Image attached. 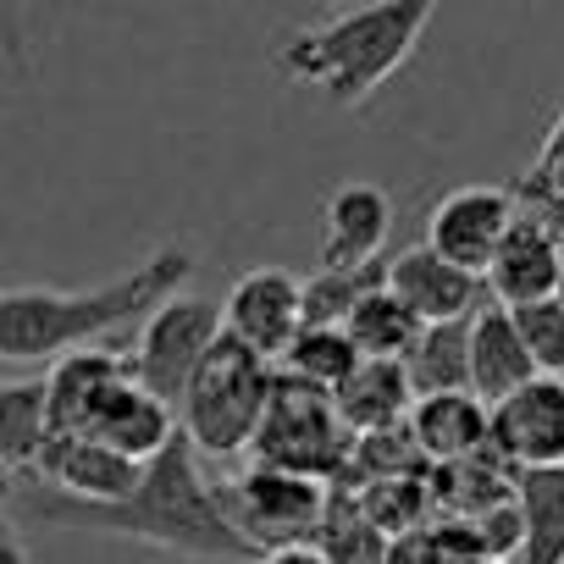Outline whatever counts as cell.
I'll return each mask as SVG.
<instances>
[{"mask_svg": "<svg viewBox=\"0 0 564 564\" xmlns=\"http://www.w3.org/2000/svg\"><path fill=\"white\" fill-rule=\"evenodd\" d=\"M355 498H360V509L388 531V536H399V531H415V525H426L432 520V470H421V476H388V481H360V487H349Z\"/></svg>", "mask_w": 564, "mask_h": 564, "instance_id": "obj_27", "label": "cell"}, {"mask_svg": "<svg viewBox=\"0 0 564 564\" xmlns=\"http://www.w3.org/2000/svg\"><path fill=\"white\" fill-rule=\"evenodd\" d=\"M520 216V194L514 188H498V183H470V188H454L443 194L432 210H426V243L465 265V271H487L498 238L509 232V221Z\"/></svg>", "mask_w": 564, "mask_h": 564, "instance_id": "obj_9", "label": "cell"}, {"mask_svg": "<svg viewBox=\"0 0 564 564\" xmlns=\"http://www.w3.org/2000/svg\"><path fill=\"white\" fill-rule=\"evenodd\" d=\"M260 564H327V558H322L311 542H289V547H265Z\"/></svg>", "mask_w": 564, "mask_h": 564, "instance_id": "obj_33", "label": "cell"}, {"mask_svg": "<svg viewBox=\"0 0 564 564\" xmlns=\"http://www.w3.org/2000/svg\"><path fill=\"white\" fill-rule=\"evenodd\" d=\"M305 282L282 265H254L232 282V294L221 305V333H232L238 344H249L254 355L276 360L294 344V333L305 327V305H300Z\"/></svg>", "mask_w": 564, "mask_h": 564, "instance_id": "obj_10", "label": "cell"}, {"mask_svg": "<svg viewBox=\"0 0 564 564\" xmlns=\"http://www.w3.org/2000/svg\"><path fill=\"white\" fill-rule=\"evenodd\" d=\"M388 531L360 509V498L349 487H333L327 492V509L311 531V547L327 558V564H388Z\"/></svg>", "mask_w": 564, "mask_h": 564, "instance_id": "obj_21", "label": "cell"}, {"mask_svg": "<svg viewBox=\"0 0 564 564\" xmlns=\"http://www.w3.org/2000/svg\"><path fill=\"white\" fill-rule=\"evenodd\" d=\"M276 382V360L254 355L232 333L210 344V355L194 366L183 399H177V426L199 448V459H238L254 443V426L265 415Z\"/></svg>", "mask_w": 564, "mask_h": 564, "instance_id": "obj_4", "label": "cell"}, {"mask_svg": "<svg viewBox=\"0 0 564 564\" xmlns=\"http://www.w3.org/2000/svg\"><path fill=\"white\" fill-rule=\"evenodd\" d=\"M188 276H194V249L161 243L133 271L100 282V289H0V360L51 366L128 322H144Z\"/></svg>", "mask_w": 564, "mask_h": 564, "instance_id": "obj_2", "label": "cell"}, {"mask_svg": "<svg viewBox=\"0 0 564 564\" xmlns=\"http://www.w3.org/2000/svg\"><path fill=\"white\" fill-rule=\"evenodd\" d=\"M509 316L520 327V344H525L531 366L542 377H564V305L558 300H531V305H514Z\"/></svg>", "mask_w": 564, "mask_h": 564, "instance_id": "obj_28", "label": "cell"}, {"mask_svg": "<svg viewBox=\"0 0 564 564\" xmlns=\"http://www.w3.org/2000/svg\"><path fill=\"white\" fill-rule=\"evenodd\" d=\"M448 564H509V558H448Z\"/></svg>", "mask_w": 564, "mask_h": 564, "instance_id": "obj_35", "label": "cell"}, {"mask_svg": "<svg viewBox=\"0 0 564 564\" xmlns=\"http://www.w3.org/2000/svg\"><path fill=\"white\" fill-rule=\"evenodd\" d=\"M349 454H355V432L344 426L333 393L305 382V377L276 371L265 415H260L254 443H249V459L276 465V470H300L316 481H344Z\"/></svg>", "mask_w": 564, "mask_h": 564, "instance_id": "obj_5", "label": "cell"}, {"mask_svg": "<svg viewBox=\"0 0 564 564\" xmlns=\"http://www.w3.org/2000/svg\"><path fill=\"white\" fill-rule=\"evenodd\" d=\"M393 232V199L377 183H344L322 205V265H371Z\"/></svg>", "mask_w": 564, "mask_h": 564, "instance_id": "obj_15", "label": "cell"}, {"mask_svg": "<svg viewBox=\"0 0 564 564\" xmlns=\"http://www.w3.org/2000/svg\"><path fill=\"white\" fill-rule=\"evenodd\" d=\"M421 327H426V322L388 289V282H377L371 294H360V305H355L349 322H344V333L355 338V349H360L366 360H404V355L415 349Z\"/></svg>", "mask_w": 564, "mask_h": 564, "instance_id": "obj_22", "label": "cell"}, {"mask_svg": "<svg viewBox=\"0 0 564 564\" xmlns=\"http://www.w3.org/2000/svg\"><path fill=\"white\" fill-rule=\"evenodd\" d=\"M327 7H344V0H327Z\"/></svg>", "mask_w": 564, "mask_h": 564, "instance_id": "obj_36", "label": "cell"}, {"mask_svg": "<svg viewBox=\"0 0 564 564\" xmlns=\"http://www.w3.org/2000/svg\"><path fill=\"white\" fill-rule=\"evenodd\" d=\"M382 282V260L371 265H322L305 276L300 305H305V327H344L349 311L360 305V294H371Z\"/></svg>", "mask_w": 564, "mask_h": 564, "instance_id": "obj_26", "label": "cell"}, {"mask_svg": "<svg viewBox=\"0 0 564 564\" xmlns=\"http://www.w3.org/2000/svg\"><path fill=\"white\" fill-rule=\"evenodd\" d=\"M12 476L0 470V564H34L29 558V547H23V536H18V520H12Z\"/></svg>", "mask_w": 564, "mask_h": 564, "instance_id": "obj_31", "label": "cell"}, {"mask_svg": "<svg viewBox=\"0 0 564 564\" xmlns=\"http://www.w3.org/2000/svg\"><path fill=\"white\" fill-rule=\"evenodd\" d=\"M558 254L564 243L520 205V216L509 221V232L498 238L487 271H481V289L492 305H531V300H553L558 289Z\"/></svg>", "mask_w": 564, "mask_h": 564, "instance_id": "obj_12", "label": "cell"}, {"mask_svg": "<svg viewBox=\"0 0 564 564\" xmlns=\"http://www.w3.org/2000/svg\"><path fill=\"white\" fill-rule=\"evenodd\" d=\"M333 404H338L344 426L360 437V432L404 426V421H410V404H415V388H410L404 360H360V366L333 388Z\"/></svg>", "mask_w": 564, "mask_h": 564, "instance_id": "obj_19", "label": "cell"}, {"mask_svg": "<svg viewBox=\"0 0 564 564\" xmlns=\"http://www.w3.org/2000/svg\"><path fill=\"white\" fill-rule=\"evenodd\" d=\"M18 492V487H12ZM23 514L29 520H45V525H67V531H106V536H133V542H150V547H166V553H183V558H260L238 525L227 520L221 509V492L216 481L205 476L199 465V448L177 437L144 459V476L128 498L117 503H84V498H67V492H51V487H23L18 492Z\"/></svg>", "mask_w": 564, "mask_h": 564, "instance_id": "obj_1", "label": "cell"}, {"mask_svg": "<svg viewBox=\"0 0 564 564\" xmlns=\"http://www.w3.org/2000/svg\"><path fill=\"white\" fill-rule=\"evenodd\" d=\"M531 377H536V366L520 344L509 305H476V316H470V393L498 404L503 393H514Z\"/></svg>", "mask_w": 564, "mask_h": 564, "instance_id": "obj_18", "label": "cell"}, {"mask_svg": "<svg viewBox=\"0 0 564 564\" xmlns=\"http://www.w3.org/2000/svg\"><path fill=\"white\" fill-rule=\"evenodd\" d=\"M388 564H448V553H443L432 520L415 525V531H399V536L388 542Z\"/></svg>", "mask_w": 564, "mask_h": 564, "instance_id": "obj_30", "label": "cell"}, {"mask_svg": "<svg viewBox=\"0 0 564 564\" xmlns=\"http://www.w3.org/2000/svg\"><path fill=\"white\" fill-rule=\"evenodd\" d=\"M520 205H525V210H531V216L564 243V188H558V194H520Z\"/></svg>", "mask_w": 564, "mask_h": 564, "instance_id": "obj_32", "label": "cell"}, {"mask_svg": "<svg viewBox=\"0 0 564 564\" xmlns=\"http://www.w3.org/2000/svg\"><path fill=\"white\" fill-rule=\"evenodd\" d=\"M514 503H520L514 564H564V465L514 470Z\"/></svg>", "mask_w": 564, "mask_h": 564, "instance_id": "obj_20", "label": "cell"}, {"mask_svg": "<svg viewBox=\"0 0 564 564\" xmlns=\"http://www.w3.org/2000/svg\"><path fill=\"white\" fill-rule=\"evenodd\" d=\"M558 188H564V106H558V117L547 122V133H542L531 166L514 177V194H558Z\"/></svg>", "mask_w": 564, "mask_h": 564, "instance_id": "obj_29", "label": "cell"}, {"mask_svg": "<svg viewBox=\"0 0 564 564\" xmlns=\"http://www.w3.org/2000/svg\"><path fill=\"white\" fill-rule=\"evenodd\" d=\"M553 300L564 305V254H558V289H553Z\"/></svg>", "mask_w": 564, "mask_h": 564, "instance_id": "obj_34", "label": "cell"}, {"mask_svg": "<svg viewBox=\"0 0 564 564\" xmlns=\"http://www.w3.org/2000/svg\"><path fill=\"white\" fill-rule=\"evenodd\" d=\"M487 448L514 470L564 465V377H531L498 404H487Z\"/></svg>", "mask_w": 564, "mask_h": 564, "instance_id": "obj_8", "label": "cell"}, {"mask_svg": "<svg viewBox=\"0 0 564 564\" xmlns=\"http://www.w3.org/2000/svg\"><path fill=\"white\" fill-rule=\"evenodd\" d=\"M366 355L355 349V338L344 333V327H300L294 333V344L276 355V371H289V377H305V382H316V388H338L355 366H360Z\"/></svg>", "mask_w": 564, "mask_h": 564, "instance_id": "obj_25", "label": "cell"}, {"mask_svg": "<svg viewBox=\"0 0 564 564\" xmlns=\"http://www.w3.org/2000/svg\"><path fill=\"white\" fill-rule=\"evenodd\" d=\"M40 443H45V377L0 382V470L7 476L34 470Z\"/></svg>", "mask_w": 564, "mask_h": 564, "instance_id": "obj_24", "label": "cell"}, {"mask_svg": "<svg viewBox=\"0 0 564 564\" xmlns=\"http://www.w3.org/2000/svg\"><path fill=\"white\" fill-rule=\"evenodd\" d=\"M443 0H366L333 23L294 29L276 45V73L305 89H322L333 106H366L421 45Z\"/></svg>", "mask_w": 564, "mask_h": 564, "instance_id": "obj_3", "label": "cell"}, {"mask_svg": "<svg viewBox=\"0 0 564 564\" xmlns=\"http://www.w3.org/2000/svg\"><path fill=\"white\" fill-rule=\"evenodd\" d=\"M410 437L426 454V465H454L487 448V399H476L470 388H448V393H421L410 404Z\"/></svg>", "mask_w": 564, "mask_h": 564, "instance_id": "obj_17", "label": "cell"}, {"mask_svg": "<svg viewBox=\"0 0 564 564\" xmlns=\"http://www.w3.org/2000/svg\"><path fill=\"white\" fill-rule=\"evenodd\" d=\"M216 492H221V509L238 525V536L254 553H265V547L311 542V531H316V520L327 509L333 481H316V476H300V470H276V465L249 459L232 481H216Z\"/></svg>", "mask_w": 564, "mask_h": 564, "instance_id": "obj_6", "label": "cell"}, {"mask_svg": "<svg viewBox=\"0 0 564 564\" xmlns=\"http://www.w3.org/2000/svg\"><path fill=\"white\" fill-rule=\"evenodd\" d=\"M216 338H221V311H216L210 300H199V294H172V300H161V305L144 316L139 344L128 349V366H133V377H139L155 399H166V404L177 410V399H183L194 366L210 355Z\"/></svg>", "mask_w": 564, "mask_h": 564, "instance_id": "obj_7", "label": "cell"}, {"mask_svg": "<svg viewBox=\"0 0 564 564\" xmlns=\"http://www.w3.org/2000/svg\"><path fill=\"white\" fill-rule=\"evenodd\" d=\"M34 476L51 492H67L84 503H117L139 487L144 465L117 454L111 443H100L89 432H45V443L34 454Z\"/></svg>", "mask_w": 564, "mask_h": 564, "instance_id": "obj_11", "label": "cell"}, {"mask_svg": "<svg viewBox=\"0 0 564 564\" xmlns=\"http://www.w3.org/2000/svg\"><path fill=\"white\" fill-rule=\"evenodd\" d=\"M122 377H133L128 355L95 349V344L51 360V371H45V432H89V415L100 410V399Z\"/></svg>", "mask_w": 564, "mask_h": 564, "instance_id": "obj_14", "label": "cell"}, {"mask_svg": "<svg viewBox=\"0 0 564 564\" xmlns=\"http://www.w3.org/2000/svg\"><path fill=\"white\" fill-rule=\"evenodd\" d=\"M410 388L421 393H448V388H470V316L459 322H426L415 349L404 355Z\"/></svg>", "mask_w": 564, "mask_h": 564, "instance_id": "obj_23", "label": "cell"}, {"mask_svg": "<svg viewBox=\"0 0 564 564\" xmlns=\"http://www.w3.org/2000/svg\"><path fill=\"white\" fill-rule=\"evenodd\" d=\"M89 437H100V443H111L117 454H128V459H155L172 437H177V410L166 404V399H155L139 377H122L106 399H100V410L89 415Z\"/></svg>", "mask_w": 564, "mask_h": 564, "instance_id": "obj_16", "label": "cell"}, {"mask_svg": "<svg viewBox=\"0 0 564 564\" xmlns=\"http://www.w3.org/2000/svg\"><path fill=\"white\" fill-rule=\"evenodd\" d=\"M382 282L421 316V322H459L481 305V276L443 260L432 243H410L393 260H382Z\"/></svg>", "mask_w": 564, "mask_h": 564, "instance_id": "obj_13", "label": "cell"}]
</instances>
